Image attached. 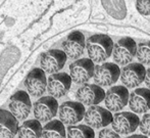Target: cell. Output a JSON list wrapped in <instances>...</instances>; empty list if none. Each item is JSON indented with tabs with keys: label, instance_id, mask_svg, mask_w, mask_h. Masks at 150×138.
Wrapping results in <instances>:
<instances>
[{
	"label": "cell",
	"instance_id": "1",
	"mask_svg": "<svg viewBox=\"0 0 150 138\" xmlns=\"http://www.w3.org/2000/svg\"><path fill=\"white\" fill-rule=\"evenodd\" d=\"M115 43L108 35L96 34L88 38L86 48L89 58L93 63H103L112 55Z\"/></svg>",
	"mask_w": 150,
	"mask_h": 138
},
{
	"label": "cell",
	"instance_id": "2",
	"mask_svg": "<svg viewBox=\"0 0 150 138\" xmlns=\"http://www.w3.org/2000/svg\"><path fill=\"white\" fill-rule=\"evenodd\" d=\"M137 46L138 45L133 38H120L113 46L112 57L115 63L119 65H124V67L130 65L134 56H136Z\"/></svg>",
	"mask_w": 150,
	"mask_h": 138
},
{
	"label": "cell",
	"instance_id": "3",
	"mask_svg": "<svg viewBox=\"0 0 150 138\" xmlns=\"http://www.w3.org/2000/svg\"><path fill=\"white\" fill-rule=\"evenodd\" d=\"M120 71L119 65L115 63H104L95 65L93 79L100 87L111 86L120 78Z\"/></svg>",
	"mask_w": 150,
	"mask_h": 138
},
{
	"label": "cell",
	"instance_id": "4",
	"mask_svg": "<svg viewBox=\"0 0 150 138\" xmlns=\"http://www.w3.org/2000/svg\"><path fill=\"white\" fill-rule=\"evenodd\" d=\"M112 129L119 134L128 135L135 132L140 126V119L133 112H120L113 116Z\"/></svg>",
	"mask_w": 150,
	"mask_h": 138
},
{
	"label": "cell",
	"instance_id": "5",
	"mask_svg": "<svg viewBox=\"0 0 150 138\" xmlns=\"http://www.w3.org/2000/svg\"><path fill=\"white\" fill-rule=\"evenodd\" d=\"M59 107L56 98L52 96H43L34 105L35 119L41 123H48L56 116Z\"/></svg>",
	"mask_w": 150,
	"mask_h": 138
},
{
	"label": "cell",
	"instance_id": "6",
	"mask_svg": "<svg viewBox=\"0 0 150 138\" xmlns=\"http://www.w3.org/2000/svg\"><path fill=\"white\" fill-rule=\"evenodd\" d=\"M130 93L126 86L117 85L112 86L105 94V107L110 112H120L129 103Z\"/></svg>",
	"mask_w": 150,
	"mask_h": 138
},
{
	"label": "cell",
	"instance_id": "7",
	"mask_svg": "<svg viewBox=\"0 0 150 138\" xmlns=\"http://www.w3.org/2000/svg\"><path fill=\"white\" fill-rule=\"evenodd\" d=\"M86 114L84 105L79 101H65L59 107V120L64 125H75L81 122Z\"/></svg>",
	"mask_w": 150,
	"mask_h": 138
},
{
	"label": "cell",
	"instance_id": "8",
	"mask_svg": "<svg viewBox=\"0 0 150 138\" xmlns=\"http://www.w3.org/2000/svg\"><path fill=\"white\" fill-rule=\"evenodd\" d=\"M67 54L63 50L50 49L44 52L40 58L41 69L47 74H56L64 67L67 63Z\"/></svg>",
	"mask_w": 150,
	"mask_h": 138
},
{
	"label": "cell",
	"instance_id": "9",
	"mask_svg": "<svg viewBox=\"0 0 150 138\" xmlns=\"http://www.w3.org/2000/svg\"><path fill=\"white\" fill-rule=\"evenodd\" d=\"M95 65L90 58L77 59L69 65V76L76 84H86L94 76Z\"/></svg>",
	"mask_w": 150,
	"mask_h": 138
},
{
	"label": "cell",
	"instance_id": "10",
	"mask_svg": "<svg viewBox=\"0 0 150 138\" xmlns=\"http://www.w3.org/2000/svg\"><path fill=\"white\" fill-rule=\"evenodd\" d=\"M146 76V69L140 63H132L126 65L120 71V81L127 88L138 87L144 82Z\"/></svg>",
	"mask_w": 150,
	"mask_h": 138
},
{
	"label": "cell",
	"instance_id": "11",
	"mask_svg": "<svg viewBox=\"0 0 150 138\" xmlns=\"http://www.w3.org/2000/svg\"><path fill=\"white\" fill-rule=\"evenodd\" d=\"M105 92L102 87L97 84H84L77 90L76 97L84 105H97L105 99Z\"/></svg>",
	"mask_w": 150,
	"mask_h": 138
},
{
	"label": "cell",
	"instance_id": "12",
	"mask_svg": "<svg viewBox=\"0 0 150 138\" xmlns=\"http://www.w3.org/2000/svg\"><path fill=\"white\" fill-rule=\"evenodd\" d=\"M113 116L110 110L99 105H92L86 110L85 120L86 124L93 129H100L108 126L112 123Z\"/></svg>",
	"mask_w": 150,
	"mask_h": 138
},
{
	"label": "cell",
	"instance_id": "13",
	"mask_svg": "<svg viewBox=\"0 0 150 138\" xmlns=\"http://www.w3.org/2000/svg\"><path fill=\"white\" fill-rule=\"evenodd\" d=\"M32 109V102L30 94L25 91H18L11 97L9 101V112L18 119L23 121L27 119L30 115Z\"/></svg>",
	"mask_w": 150,
	"mask_h": 138
},
{
	"label": "cell",
	"instance_id": "14",
	"mask_svg": "<svg viewBox=\"0 0 150 138\" xmlns=\"http://www.w3.org/2000/svg\"><path fill=\"white\" fill-rule=\"evenodd\" d=\"M45 74L41 68L33 69L28 74L25 80V86L31 96L39 97L45 92L47 87V78Z\"/></svg>",
	"mask_w": 150,
	"mask_h": 138
},
{
	"label": "cell",
	"instance_id": "15",
	"mask_svg": "<svg viewBox=\"0 0 150 138\" xmlns=\"http://www.w3.org/2000/svg\"><path fill=\"white\" fill-rule=\"evenodd\" d=\"M71 78L67 73H56L49 76L47 81V91L50 96L60 98L64 96L71 86Z\"/></svg>",
	"mask_w": 150,
	"mask_h": 138
},
{
	"label": "cell",
	"instance_id": "16",
	"mask_svg": "<svg viewBox=\"0 0 150 138\" xmlns=\"http://www.w3.org/2000/svg\"><path fill=\"white\" fill-rule=\"evenodd\" d=\"M86 47L85 36L80 31H74L63 41L62 48L67 57L71 59H78L84 53Z\"/></svg>",
	"mask_w": 150,
	"mask_h": 138
},
{
	"label": "cell",
	"instance_id": "17",
	"mask_svg": "<svg viewBox=\"0 0 150 138\" xmlns=\"http://www.w3.org/2000/svg\"><path fill=\"white\" fill-rule=\"evenodd\" d=\"M129 107L135 114H144L150 110V89L137 88L130 93Z\"/></svg>",
	"mask_w": 150,
	"mask_h": 138
},
{
	"label": "cell",
	"instance_id": "18",
	"mask_svg": "<svg viewBox=\"0 0 150 138\" xmlns=\"http://www.w3.org/2000/svg\"><path fill=\"white\" fill-rule=\"evenodd\" d=\"M18 127V120L11 112L0 110V138H14Z\"/></svg>",
	"mask_w": 150,
	"mask_h": 138
},
{
	"label": "cell",
	"instance_id": "19",
	"mask_svg": "<svg viewBox=\"0 0 150 138\" xmlns=\"http://www.w3.org/2000/svg\"><path fill=\"white\" fill-rule=\"evenodd\" d=\"M43 127L41 122L36 119L25 121L23 125L18 127V138H41Z\"/></svg>",
	"mask_w": 150,
	"mask_h": 138
},
{
	"label": "cell",
	"instance_id": "20",
	"mask_svg": "<svg viewBox=\"0 0 150 138\" xmlns=\"http://www.w3.org/2000/svg\"><path fill=\"white\" fill-rule=\"evenodd\" d=\"M106 12L117 20H122L127 16V7L125 0H101Z\"/></svg>",
	"mask_w": 150,
	"mask_h": 138
},
{
	"label": "cell",
	"instance_id": "21",
	"mask_svg": "<svg viewBox=\"0 0 150 138\" xmlns=\"http://www.w3.org/2000/svg\"><path fill=\"white\" fill-rule=\"evenodd\" d=\"M43 138H67L64 124L60 120H52L43 127Z\"/></svg>",
	"mask_w": 150,
	"mask_h": 138
},
{
	"label": "cell",
	"instance_id": "22",
	"mask_svg": "<svg viewBox=\"0 0 150 138\" xmlns=\"http://www.w3.org/2000/svg\"><path fill=\"white\" fill-rule=\"evenodd\" d=\"M67 138H95L93 128L88 125H71L67 127Z\"/></svg>",
	"mask_w": 150,
	"mask_h": 138
},
{
	"label": "cell",
	"instance_id": "23",
	"mask_svg": "<svg viewBox=\"0 0 150 138\" xmlns=\"http://www.w3.org/2000/svg\"><path fill=\"white\" fill-rule=\"evenodd\" d=\"M136 57L143 65H150V41L138 44Z\"/></svg>",
	"mask_w": 150,
	"mask_h": 138
},
{
	"label": "cell",
	"instance_id": "24",
	"mask_svg": "<svg viewBox=\"0 0 150 138\" xmlns=\"http://www.w3.org/2000/svg\"><path fill=\"white\" fill-rule=\"evenodd\" d=\"M136 8L143 16H149L150 0H136Z\"/></svg>",
	"mask_w": 150,
	"mask_h": 138
},
{
	"label": "cell",
	"instance_id": "25",
	"mask_svg": "<svg viewBox=\"0 0 150 138\" xmlns=\"http://www.w3.org/2000/svg\"><path fill=\"white\" fill-rule=\"evenodd\" d=\"M140 131L146 136H150V114H145L140 121Z\"/></svg>",
	"mask_w": 150,
	"mask_h": 138
},
{
	"label": "cell",
	"instance_id": "26",
	"mask_svg": "<svg viewBox=\"0 0 150 138\" xmlns=\"http://www.w3.org/2000/svg\"><path fill=\"white\" fill-rule=\"evenodd\" d=\"M98 137L99 138H120L119 133L115 132L113 129H109V128H104L102 130H100Z\"/></svg>",
	"mask_w": 150,
	"mask_h": 138
},
{
	"label": "cell",
	"instance_id": "27",
	"mask_svg": "<svg viewBox=\"0 0 150 138\" xmlns=\"http://www.w3.org/2000/svg\"><path fill=\"white\" fill-rule=\"evenodd\" d=\"M145 85H146L147 87L150 89V68L146 70V76H145Z\"/></svg>",
	"mask_w": 150,
	"mask_h": 138
},
{
	"label": "cell",
	"instance_id": "28",
	"mask_svg": "<svg viewBox=\"0 0 150 138\" xmlns=\"http://www.w3.org/2000/svg\"><path fill=\"white\" fill-rule=\"evenodd\" d=\"M127 138H148V136H146V135H141V134H134Z\"/></svg>",
	"mask_w": 150,
	"mask_h": 138
}]
</instances>
